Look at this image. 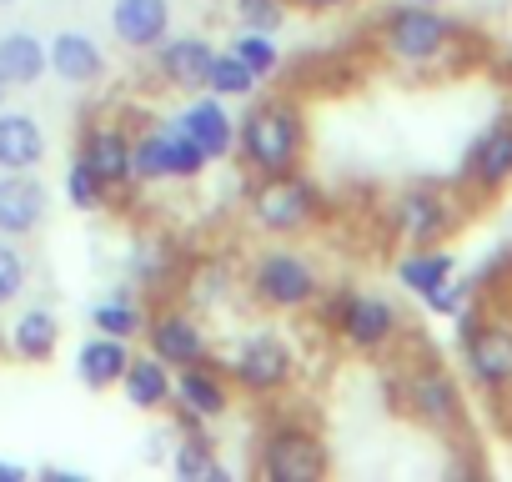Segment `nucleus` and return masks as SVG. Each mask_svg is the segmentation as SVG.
Segmentation results:
<instances>
[{
  "mask_svg": "<svg viewBox=\"0 0 512 482\" xmlns=\"http://www.w3.org/2000/svg\"><path fill=\"white\" fill-rule=\"evenodd\" d=\"M231 151L256 181L302 171V161H307V111H302V101L297 96L251 101L246 116L236 121V146Z\"/></svg>",
  "mask_w": 512,
  "mask_h": 482,
  "instance_id": "f257e3e1",
  "label": "nucleus"
},
{
  "mask_svg": "<svg viewBox=\"0 0 512 482\" xmlns=\"http://www.w3.org/2000/svg\"><path fill=\"white\" fill-rule=\"evenodd\" d=\"M462 41L467 31L442 6H422V0L392 6L377 21V51L402 71H447L462 56Z\"/></svg>",
  "mask_w": 512,
  "mask_h": 482,
  "instance_id": "f03ea898",
  "label": "nucleus"
},
{
  "mask_svg": "<svg viewBox=\"0 0 512 482\" xmlns=\"http://www.w3.org/2000/svg\"><path fill=\"white\" fill-rule=\"evenodd\" d=\"M256 472L267 482H327L332 477V452L322 432L302 417H277L256 437Z\"/></svg>",
  "mask_w": 512,
  "mask_h": 482,
  "instance_id": "7ed1b4c3",
  "label": "nucleus"
},
{
  "mask_svg": "<svg viewBox=\"0 0 512 482\" xmlns=\"http://www.w3.org/2000/svg\"><path fill=\"white\" fill-rule=\"evenodd\" d=\"M246 292L262 312H307L322 302V267L292 247H267L246 272Z\"/></svg>",
  "mask_w": 512,
  "mask_h": 482,
  "instance_id": "20e7f679",
  "label": "nucleus"
},
{
  "mask_svg": "<svg viewBox=\"0 0 512 482\" xmlns=\"http://www.w3.org/2000/svg\"><path fill=\"white\" fill-rule=\"evenodd\" d=\"M457 342H462V372L472 377L477 392L502 397L512 392V322L482 317L477 302L457 312Z\"/></svg>",
  "mask_w": 512,
  "mask_h": 482,
  "instance_id": "39448f33",
  "label": "nucleus"
},
{
  "mask_svg": "<svg viewBox=\"0 0 512 482\" xmlns=\"http://www.w3.org/2000/svg\"><path fill=\"white\" fill-rule=\"evenodd\" d=\"M251 221L256 231H267V236H297L307 226L322 221V186L307 181L302 171H287V176H262L251 186Z\"/></svg>",
  "mask_w": 512,
  "mask_h": 482,
  "instance_id": "423d86ee",
  "label": "nucleus"
},
{
  "mask_svg": "<svg viewBox=\"0 0 512 482\" xmlns=\"http://www.w3.org/2000/svg\"><path fill=\"white\" fill-rule=\"evenodd\" d=\"M392 397H397V407H402L417 427H427V432H437V437H457V432L467 427V397H462L457 377H452L447 367H437V362L412 367L407 382H402Z\"/></svg>",
  "mask_w": 512,
  "mask_h": 482,
  "instance_id": "0eeeda50",
  "label": "nucleus"
},
{
  "mask_svg": "<svg viewBox=\"0 0 512 482\" xmlns=\"http://www.w3.org/2000/svg\"><path fill=\"white\" fill-rule=\"evenodd\" d=\"M457 226H462V201L437 181H417L392 196V236L402 247H442Z\"/></svg>",
  "mask_w": 512,
  "mask_h": 482,
  "instance_id": "6e6552de",
  "label": "nucleus"
},
{
  "mask_svg": "<svg viewBox=\"0 0 512 482\" xmlns=\"http://www.w3.org/2000/svg\"><path fill=\"white\" fill-rule=\"evenodd\" d=\"M231 372V382L246 392V397H282L297 377V352L282 332L262 327V332H251L231 347V357L221 362Z\"/></svg>",
  "mask_w": 512,
  "mask_h": 482,
  "instance_id": "1a4fd4ad",
  "label": "nucleus"
},
{
  "mask_svg": "<svg viewBox=\"0 0 512 482\" xmlns=\"http://www.w3.org/2000/svg\"><path fill=\"white\" fill-rule=\"evenodd\" d=\"M327 327L352 347V352H362V357H377V352H387L392 342H397V332H402V312L387 302V297H372V292H352V287H342L332 302H327Z\"/></svg>",
  "mask_w": 512,
  "mask_h": 482,
  "instance_id": "9d476101",
  "label": "nucleus"
},
{
  "mask_svg": "<svg viewBox=\"0 0 512 482\" xmlns=\"http://www.w3.org/2000/svg\"><path fill=\"white\" fill-rule=\"evenodd\" d=\"M206 166H211V156L176 121L146 126L131 141V181H146V186H156V181H196Z\"/></svg>",
  "mask_w": 512,
  "mask_h": 482,
  "instance_id": "9b49d317",
  "label": "nucleus"
},
{
  "mask_svg": "<svg viewBox=\"0 0 512 482\" xmlns=\"http://www.w3.org/2000/svg\"><path fill=\"white\" fill-rule=\"evenodd\" d=\"M141 337L151 342V352H156L166 367H191V362H206V357H211V337H206V327L196 322V312H186V307H161V312H151Z\"/></svg>",
  "mask_w": 512,
  "mask_h": 482,
  "instance_id": "f8f14e48",
  "label": "nucleus"
},
{
  "mask_svg": "<svg viewBox=\"0 0 512 482\" xmlns=\"http://www.w3.org/2000/svg\"><path fill=\"white\" fill-rule=\"evenodd\" d=\"M462 181H467L477 196H497V191L512 186V111L497 116V121L467 146Z\"/></svg>",
  "mask_w": 512,
  "mask_h": 482,
  "instance_id": "ddd939ff",
  "label": "nucleus"
},
{
  "mask_svg": "<svg viewBox=\"0 0 512 482\" xmlns=\"http://www.w3.org/2000/svg\"><path fill=\"white\" fill-rule=\"evenodd\" d=\"M51 216V191L36 171H0V236H36Z\"/></svg>",
  "mask_w": 512,
  "mask_h": 482,
  "instance_id": "4468645a",
  "label": "nucleus"
},
{
  "mask_svg": "<svg viewBox=\"0 0 512 482\" xmlns=\"http://www.w3.org/2000/svg\"><path fill=\"white\" fill-rule=\"evenodd\" d=\"M176 407L196 422H221L231 412V382H226V367L216 357L206 362H191V367H176Z\"/></svg>",
  "mask_w": 512,
  "mask_h": 482,
  "instance_id": "2eb2a0df",
  "label": "nucleus"
},
{
  "mask_svg": "<svg viewBox=\"0 0 512 482\" xmlns=\"http://www.w3.org/2000/svg\"><path fill=\"white\" fill-rule=\"evenodd\" d=\"M156 76H161V86H171V91H206V71H211V61H216V46L206 41V36H166L156 51Z\"/></svg>",
  "mask_w": 512,
  "mask_h": 482,
  "instance_id": "dca6fc26",
  "label": "nucleus"
},
{
  "mask_svg": "<svg viewBox=\"0 0 512 482\" xmlns=\"http://www.w3.org/2000/svg\"><path fill=\"white\" fill-rule=\"evenodd\" d=\"M211 161H221V156H231V146H236V121H231V111H226V101L221 96H191L176 116H171Z\"/></svg>",
  "mask_w": 512,
  "mask_h": 482,
  "instance_id": "f3484780",
  "label": "nucleus"
},
{
  "mask_svg": "<svg viewBox=\"0 0 512 482\" xmlns=\"http://www.w3.org/2000/svg\"><path fill=\"white\" fill-rule=\"evenodd\" d=\"M131 131L126 126H116V121H101V126H86L81 131V146H76V156L111 186V191H121L126 181H131Z\"/></svg>",
  "mask_w": 512,
  "mask_h": 482,
  "instance_id": "a211bd4d",
  "label": "nucleus"
},
{
  "mask_svg": "<svg viewBox=\"0 0 512 482\" xmlns=\"http://www.w3.org/2000/svg\"><path fill=\"white\" fill-rule=\"evenodd\" d=\"M111 31L126 51H156L171 36V0H116Z\"/></svg>",
  "mask_w": 512,
  "mask_h": 482,
  "instance_id": "6ab92c4d",
  "label": "nucleus"
},
{
  "mask_svg": "<svg viewBox=\"0 0 512 482\" xmlns=\"http://www.w3.org/2000/svg\"><path fill=\"white\" fill-rule=\"evenodd\" d=\"M46 61H51V71H56L66 86H96V81L106 76V51H101V41L86 36V31H56V36L46 41Z\"/></svg>",
  "mask_w": 512,
  "mask_h": 482,
  "instance_id": "aec40b11",
  "label": "nucleus"
},
{
  "mask_svg": "<svg viewBox=\"0 0 512 482\" xmlns=\"http://www.w3.org/2000/svg\"><path fill=\"white\" fill-rule=\"evenodd\" d=\"M121 397L136 407V412H166L176 407V367H166L156 352L126 362V377H121Z\"/></svg>",
  "mask_w": 512,
  "mask_h": 482,
  "instance_id": "412c9836",
  "label": "nucleus"
},
{
  "mask_svg": "<svg viewBox=\"0 0 512 482\" xmlns=\"http://www.w3.org/2000/svg\"><path fill=\"white\" fill-rule=\"evenodd\" d=\"M51 141L31 111L0 106V171H41Z\"/></svg>",
  "mask_w": 512,
  "mask_h": 482,
  "instance_id": "4be33fe9",
  "label": "nucleus"
},
{
  "mask_svg": "<svg viewBox=\"0 0 512 482\" xmlns=\"http://www.w3.org/2000/svg\"><path fill=\"white\" fill-rule=\"evenodd\" d=\"M126 362H131V342H126V337L91 332V337L81 342V352H76V377H81V387H91V392H111V387H121Z\"/></svg>",
  "mask_w": 512,
  "mask_h": 482,
  "instance_id": "5701e85b",
  "label": "nucleus"
},
{
  "mask_svg": "<svg viewBox=\"0 0 512 482\" xmlns=\"http://www.w3.org/2000/svg\"><path fill=\"white\" fill-rule=\"evenodd\" d=\"M56 347H61V322H56L51 307H26V312L11 322V352H16V362L46 367V362L56 357Z\"/></svg>",
  "mask_w": 512,
  "mask_h": 482,
  "instance_id": "b1692460",
  "label": "nucleus"
},
{
  "mask_svg": "<svg viewBox=\"0 0 512 482\" xmlns=\"http://www.w3.org/2000/svg\"><path fill=\"white\" fill-rule=\"evenodd\" d=\"M0 71H6L11 91H31L41 86V76L51 71L46 61V41L36 31H0Z\"/></svg>",
  "mask_w": 512,
  "mask_h": 482,
  "instance_id": "393cba45",
  "label": "nucleus"
},
{
  "mask_svg": "<svg viewBox=\"0 0 512 482\" xmlns=\"http://www.w3.org/2000/svg\"><path fill=\"white\" fill-rule=\"evenodd\" d=\"M392 272H397V282H402L412 297H422V302H427L442 282H452V277H457V257H452L447 247H407V252L397 257V267H392Z\"/></svg>",
  "mask_w": 512,
  "mask_h": 482,
  "instance_id": "a878e982",
  "label": "nucleus"
},
{
  "mask_svg": "<svg viewBox=\"0 0 512 482\" xmlns=\"http://www.w3.org/2000/svg\"><path fill=\"white\" fill-rule=\"evenodd\" d=\"M171 472L176 482H226V462L201 427H181V442L171 447Z\"/></svg>",
  "mask_w": 512,
  "mask_h": 482,
  "instance_id": "bb28decb",
  "label": "nucleus"
},
{
  "mask_svg": "<svg viewBox=\"0 0 512 482\" xmlns=\"http://www.w3.org/2000/svg\"><path fill=\"white\" fill-rule=\"evenodd\" d=\"M256 86H262V76H256L236 51H216V61H211V71H206V91H211V96H221V101H246V96H256Z\"/></svg>",
  "mask_w": 512,
  "mask_h": 482,
  "instance_id": "cd10ccee",
  "label": "nucleus"
},
{
  "mask_svg": "<svg viewBox=\"0 0 512 482\" xmlns=\"http://www.w3.org/2000/svg\"><path fill=\"white\" fill-rule=\"evenodd\" d=\"M146 317H151V312H141L131 297H106V302L91 307V332H106V337H126V342H136V337L146 332Z\"/></svg>",
  "mask_w": 512,
  "mask_h": 482,
  "instance_id": "c85d7f7f",
  "label": "nucleus"
},
{
  "mask_svg": "<svg viewBox=\"0 0 512 482\" xmlns=\"http://www.w3.org/2000/svg\"><path fill=\"white\" fill-rule=\"evenodd\" d=\"M231 51L262 76V81H272L277 71H282V46L272 41V31H246L241 26V36H231Z\"/></svg>",
  "mask_w": 512,
  "mask_h": 482,
  "instance_id": "c756f323",
  "label": "nucleus"
},
{
  "mask_svg": "<svg viewBox=\"0 0 512 482\" xmlns=\"http://www.w3.org/2000/svg\"><path fill=\"white\" fill-rule=\"evenodd\" d=\"M106 196H111V186H106V181L76 156V161L66 166V201H71L76 211H101Z\"/></svg>",
  "mask_w": 512,
  "mask_h": 482,
  "instance_id": "7c9ffc66",
  "label": "nucleus"
},
{
  "mask_svg": "<svg viewBox=\"0 0 512 482\" xmlns=\"http://www.w3.org/2000/svg\"><path fill=\"white\" fill-rule=\"evenodd\" d=\"M31 287V262L21 247H11V241H0V312H6L11 302H21Z\"/></svg>",
  "mask_w": 512,
  "mask_h": 482,
  "instance_id": "2f4dec72",
  "label": "nucleus"
},
{
  "mask_svg": "<svg viewBox=\"0 0 512 482\" xmlns=\"http://www.w3.org/2000/svg\"><path fill=\"white\" fill-rule=\"evenodd\" d=\"M231 11H236V21L246 26V31H282V21H287V0H231Z\"/></svg>",
  "mask_w": 512,
  "mask_h": 482,
  "instance_id": "473e14b6",
  "label": "nucleus"
},
{
  "mask_svg": "<svg viewBox=\"0 0 512 482\" xmlns=\"http://www.w3.org/2000/svg\"><path fill=\"white\" fill-rule=\"evenodd\" d=\"M467 302H472V282H457V277H452V282H442V287L427 297V307H432V312H442V317H457Z\"/></svg>",
  "mask_w": 512,
  "mask_h": 482,
  "instance_id": "72a5a7b5",
  "label": "nucleus"
},
{
  "mask_svg": "<svg viewBox=\"0 0 512 482\" xmlns=\"http://www.w3.org/2000/svg\"><path fill=\"white\" fill-rule=\"evenodd\" d=\"M161 277H166V257H161V241H151V247L136 252V282L141 287H161Z\"/></svg>",
  "mask_w": 512,
  "mask_h": 482,
  "instance_id": "f704fd0d",
  "label": "nucleus"
},
{
  "mask_svg": "<svg viewBox=\"0 0 512 482\" xmlns=\"http://www.w3.org/2000/svg\"><path fill=\"white\" fill-rule=\"evenodd\" d=\"M287 6L302 11V16H337V11L357 6V0H287Z\"/></svg>",
  "mask_w": 512,
  "mask_h": 482,
  "instance_id": "c9c22d12",
  "label": "nucleus"
},
{
  "mask_svg": "<svg viewBox=\"0 0 512 482\" xmlns=\"http://www.w3.org/2000/svg\"><path fill=\"white\" fill-rule=\"evenodd\" d=\"M0 482H26V467H16V462H0Z\"/></svg>",
  "mask_w": 512,
  "mask_h": 482,
  "instance_id": "e433bc0d",
  "label": "nucleus"
},
{
  "mask_svg": "<svg viewBox=\"0 0 512 482\" xmlns=\"http://www.w3.org/2000/svg\"><path fill=\"white\" fill-rule=\"evenodd\" d=\"M11 101V81H6V71H0V106Z\"/></svg>",
  "mask_w": 512,
  "mask_h": 482,
  "instance_id": "4c0bfd02",
  "label": "nucleus"
},
{
  "mask_svg": "<svg viewBox=\"0 0 512 482\" xmlns=\"http://www.w3.org/2000/svg\"><path fill=\"white\" fill-rule=\"evenodd\" d=\"M422 6H447V0H422Z\"/></svg>",
  "mask_w": 512,
  "mask_h": 482,
  "instance_id": "58836bf2",
  "label": "nucleus"
},
{
  "mask_svg": "<svg viewBox=\"0 0 512 482\" xmlns=\"http://www.w3.org/2000/svg\"><path fill=\"white\" fill-rule=\"evenodd\" d=\"M0 6H16V0H0Z\"/></svg>",
  "mask_w": 512,
  "mask_h": 482,
  "instance_id": "ea45409f",
  "label": "nucleus"
}]
</instances>
